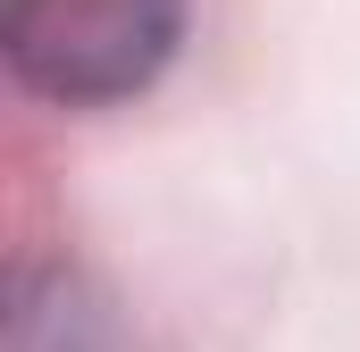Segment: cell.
I'll return each mask as SVG.
<instances>
[{
	"label": "cell",
	"mask_w": 360,
	"mask_h": 352,
	"mask_svg": "<svg viewBox=\"0 0 360 352\" xmlns=\"http://www.w3.org/2000/svg\"><path fill=\"white\" fill-rule=\"evenodd\" d=\"M184 34V0H8L0 42L8 68L42 101H126L143 92Z\"/></svg>",
	"instance_id": "obj_1"
}]
</instances>
